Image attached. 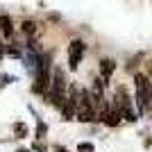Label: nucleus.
Masks as SVG:
<instances>
[{"instance_id": "1", "label": "nucleus", "mask_w": 152, "mask_h": 152, "mask_svg": "<svg viewBox=\"0 0 152 152\" xmlns=\"http://www.w3.org/2000/svg\"><path fill=\"white\" fill-rule=\"evenodd\" d=\"M50 82H52V73H50V55H39V66L34 73V86L32 91L39 95H43L50 91Z\"/></svg>"}, {"instance_id": "7", "label": "nucleus", "mask_w": 152, "mask_h": 152, "mask_svg": "<svg viewBox=\"0 0 152 152\" xmlns=\"http://www.w3.org/2000/svg\"><path fill=\"white\" fill-rule=\"evenodd\" d=\"M84 50H86V45H84V41H80V39H75V41L68 45V68L70 70H77V66H80V61H82V57H84Z\"/></svg>"}, {"instance_id": "16", "label": "nucleus", "mask_w": 152, "mask_h": 152, "mask_svg": "<svg viewBox=\"0 0 152 152\" xmlns=\"http://www.w3.org/2000/svg\"><path fill=\"white\" fill-rule=\"evenodd\" d=\"M18 152H27V150H18Z\"/></svg>"}, {"instance_id": "9", "label": "nucleus", "mask_w": 152, "mask_h": 152, "mask_svg": "<svg viewBox=\"0 0 152 152\" xmlns=\"http://www.w3.org/2000/svg\"><path fill=\"white\" fill-rule=\"evenodd\" d=\"M0 30H2V34H7V37H12V20L7 18V16H0Z\"/></svg>"}, {"instance_id": "13", "label": "nucleus", "mask_w": 152, "mask_h": 152, "mask_svg": "<svg viewBox=\"0 0 152 152\" xmlns=\"http://www.w3.org/2000/svg\"><path fill=\"white\" fill-rule=\"evenodd\" d=\"M77 150H80V152H93L95 148H93V143H80V145H77Z\"/></svg>"}, {"instance_id": "14", "label": "nucleus", "mask_w": 152, "mask_h": 152, "mask_svg": "<svg viewBox=\"0 0 152 152\" xmlns=\"http://www.w3.org/2000/svg\"><path fill=\"white\" fill-rule=\"evenodd\" d=\"M34 150H37V152H45V145H41V143H34Z\"/></svg>"}, {"instance_id": "15", "label": "nucleus", "mask_w": 152, "mask_h": 152, "mask_svg": "<svg viewBox=\"0 0 152 152\" xmlns=\"http://www.w3.org/2000/svg\"><path fill=\"white\" fill-rule=\"evenodd\" d=\"M55 152H68V150H66V148H57Z\"/></svg>"}, {"instance_id": "10", "label": "nucleus", "mask_w": 152, "mask_h": 152, "mask_svg": "<svg viewBox=\"0 0 152 152\" xmlns=\"http://www.w3.org/2000/svg\"><path fill=\"white\" fill-rule=\"evenodd\" d=\"M14 134H16V139H25L27 136V125L25 123H16V125H14Z\"/></svg>"}, {"instance_id": "4", "label": "nucleus", "mask_w": 152, "mask_h": 152, "mask_svg": "<svg viewBox=\"0 0 152 152\" xmlns=\"http://www.w3.org/2000/svg\"><path fill=\"white\" fill-rule=\"evenodd\" d=\"M134 84H136V102H139L141 109H150L152 102V80L145 75H136L134 77Z\"/></svg>"}, {"instance_id": "2", "label": "nucleus", "mask_w": 152, "mask_h": 152, "mask_svg": "<svg viewBox=\"0 0 152 152\" xmlns=\"http://www.w3.org/2000/svg\"><path fill=\"white\" fill-rule=\"evenodd\" d=\"M80 123H91L98 121V104H95L93 93H89V89H80V102H77V116Z\"/></svg>"}, {"instance_id": "11", "label": "nucleus", "mask_w": 152, "mask_h": 152, "mask_svg": "<svg viewBox=\"0 0 152 152\" xmlns=\"http://www.w3.org/2000/svg\"><path fill=\"white\" fill-rule=\"evenodd\" d=\"M45 132H48L45 123H41V121H39V123H37V141H41V139H43V136H45Z\"/></svg>"}, {"instance_id": "3", "label": "nucleus", "mask_w": 152, "mask_h": 152, "mask_svg": "<svg viewBox=\"0 0 152 152\" xmlns=\"http://www.w3.org/2000/svg\"><path fill=\"white\" fill-rule=\"evenodd\" d=\"M50 102L55 104L57 109L64 107V100H66V73L61 68H55L52 70V82H50Z\"/></svg>"}, {"instance_id": "6", "label": "nucleus", "mask_w": 152, "mask_h": 152, "mask_svg": "<svg viewBox=\"0 0 152 152\" xmlns=\"http://www.w3.org/2000/svg\"><path fill=\"white\" fill-rule=\"evenodd\" d=\"M77 102H80V91H77V86H70L68 95L64 100V107H61V114L66 121H73L77 116Z\"/></svg>"}, {"instance_id": "5", "label": "nucleus", "mask_w": 152, "mask_h": 152, "mask_svg": "<svg viewBox=\"0 0 152 152\" xmlns=\"http://www.w3.org/2000/svg\"><path fill=\"white\" fill-rule=\"evenodd\" d=\"M114 104L121 109V114H123V118H125V121H136L134 109H132V100H129V95H127V89H125V86H118V89H116Z\"/></svg>"}, {"instance_id": "12", "label": "nucleus", "mask_w": 152, "mask_h": 152, "mask_svg": "<svg viewBox=\"0 0 152 152\" xmlns=\"http://www.w3.org/2000/svg\"><path fill=\"white\" fill-rule=\"evenodd\" d=\"M23 32H25L27 37H32V34H34V23H32V20H23Z\"/></svg>"}, {"instance_id": "8", "label": "nucleus", "mask_w": 152, "mask_h": 152, "mask_svg": "<svg viewBox=\"0 0 152 152\" xmlns=\"http://www.w3.org/2000/svg\"><path fill=\"white\" fill-rule=\"evenodd\" d=\"M116 70V64L111 61V59H102V64H100V77L104 80V84L111 80V73Z\"/></svg>"}]
</instances>
